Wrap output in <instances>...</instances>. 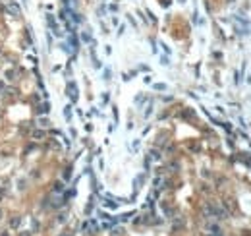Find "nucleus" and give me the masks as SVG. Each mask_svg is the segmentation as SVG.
<instances>
[{"mask_svg": "<svg viewBox=\"0 0 251 236\" xmlns=\"http://www.w3.org/2000/svg\"><path fill=\"white\" fill-rule=\"evenodd\" d=\"M62 236H72V232H66V234H62Z\"/></svg>", "mask_w": 251, "mask_h": 236, "instance_id": "10", "label": "nucleus"}, {"mask_svg": "<svg viewBox=\"0 0 251 236\" xmlns=\"http://www.w3.org/2000/svg\"><path fill=\"white\" fill-rule=\"evenodd\" d=\"M8 10H10L12 14H14V18H18V16H19V8H18V6H14V4H12V6L8 8Z\"/></svg>", "mask_w": 251, "mask_h": 236, "instance_id": "5", "label": "nucleus"}, {"mask_svg": "<svg viewBox=\"0 0 251 236\" xmlns=\"http://www.w3.org/2000/svg\"><path fill=\"white\" fill-rule=\"evenodd\" d=\"M4 89H6V87H4V83H2V81H0V91H4Z\"/></svg>", "mask_w": 251, "mask_h": 236, "instance_id": "9", "label": "nucleus"}, {"mask_svg": "<svg viewBox=\"0 0 251 236\" xmlns=\"http://www.w3.org/2000/svg\"><path fill=\"white\" fill-rule=\"evenodd\" d=\"M16 76H18V72H16V70H10V72L6 74V78H8V79H16Z\"/></svg>", "mask_w": 251, "mask_h": 236, "instance_id": "6", "label": "nucleus"}, {"mask_svg": "<svg viewBox=\"0 0 251 236\" xmlns=\"http://www.w3.org/2000/svg\"><path fill=\"white\" fill-rule=\"evenodd\" d=\"M2 215H4V213H2V209H0V219H2Z\"/></svg>", "mask_w": 251, "mask_h": 236, "instance_id": "12", "label": "nucleus"}, {"mask_svg": "<svg viewBox=\"0 0 251 236\" xmlns=\"http://www.w3.org/2000/svg\"><path fill=\"white\" fill-rule=\"evenodd\" d=\"M44 112H48V103H43L37 107V114H44Z\"/></svg>", "mask_w": 251, "mask_h": 236, "instance_id": "3", "label": "nucleus"}, {"mask_svg": "<svg viewBox=\"0 0 251 236\" xmlns=\"http://www.w3.org/2000/svg\"><path fill=\"white\" fill-rule=\"evenodd\" d=\"M2 236H10V234H8V232H2Z\"/></svg>", "mask_w": 251, "mask_h": 236, "instance_id": "11", "label": "nucleus"}, {"mask_svg": "<svg viewBox=\"0 0 251 236\" xmlns=\"http://www.w3.org/2000/svg\"><path fill=\"white\" fill-rule=\"evenodd\" d=\"M43 137H44V132H41V130L33 132V140H43Z\"/></svg>", "mask_w": 251, "mask_h": 236, "instance_id": "4", "label": "nucleus"}, {"mask_svg": "<svg viewBox=\"0 0 251 236\" xmlns=\"http://www.w3.org/2000/svg\"><path fill=\"white\" fill-rule=\"evenodd\" d=\"M39 124H41V126H48V120H47V118H41Z\"/></svg>", "mask_w": 251, "mask_h": 236, "instance_id": "8", "label": "nucleus"}, {"mask_svg": "<svg viewBox=\"0 0 251 236\" xmlns=\"http://www.w3.org/2000/svg\"><path fill=\"white\" fill-rule=\"evenodd\" d=\"M62 188H64V186L60 184V182H58V184H54V192H62Z\"/></svg>", "mask_w": 251, "mask_h": 236, "instance_id": "7", "label": "nucleus"}, {"mask_svg": "<svg viewBox=\"0 0 251 236\" xmlns=\"http://www.w3.org/2000/svg\"><path fill=\"white\" fill-rule=\"evenodd\" d=\"M68 95H72V99H73V101L77 99V93H76V85H73V83H70V85H68Z\"/></svg>", "mask_w": 251, "mask_h": 236, "instance_id": "2", "label": "nucleus"}, {"mask_svg": "<svg viewBox=\"0 0 251 236\" xmlns=\"http://www.w3.org/2000/svg\"><path fill=\"white\" fill-rule=\"evenodd\" d=\"M21 219L23 217H19V215H16V217H12L10 219V223H8V226H10V229H19V225H21Z\"/></svg>", "mask_w": 251, "mask_h": 236, "instance_id": "1", "label": "nucleus"}]
</instances>
